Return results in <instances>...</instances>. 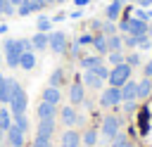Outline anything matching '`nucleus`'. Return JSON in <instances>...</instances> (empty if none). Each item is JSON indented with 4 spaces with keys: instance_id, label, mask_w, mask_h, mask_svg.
Segmentation results:
<instances>
[{
    "instance_id": "f257e3e1",
    "label": "nucleus",
    "mask_w": 152,
    "mask_h": 147,
    "mask_svg": "<svg viewBox=\"0 0 152 147\" xmlns=\"http://www.w3.org/2000/svg\"><path fill=\"white\" fill-rule=\"evenodd\" d=\"M7 83H10V109H12V114L14 116H19V114H24L26 111V104H28V97H26V92H24V88L14 81V78H7Z\"/></svg>"
},
{
    "instance_id": "f03ea898",
    "label": "nucleus",
    "mask_w": 152,
    "mask_h": 147,
    "mask_svg": "<svg viewBox=\"0 0 152 147\" xmlns=\"http://www.w3.org/2000/svg\"><path fill=\"white\" fill-rule=\"evenodd\" d=\"M131 71H133V69H131L126 62L116 64V66L109 71V78H107V81H109V85H114V88H121L126 81H131Z\"/></svg>"
},
{
    "instance_id": "7ed1b4c3",
    "label": "nucleus",
    "mask_w": 152,
    "mask_h": 147,
    "mask_svg": "<svg viewBox=\"0 0 152 147\" xmlns=\"http://www.w3.org/2000/svg\"><path fill=\"white\" fill-rule=\"evenodd\" d=\"M119 28H121V33H131V36H147V21H142V19H124L121 24H119Z\"/></svg>"
},
{
    "instance_id": "20e7f679",
    "label": "nucleus",
    "mask_w": 152,
    "mask_h": 147,
    "mask_svg": "<svg viewBox=\"0 0 152 147\" xmlns=\"http://www.w3.org/2000/svg\"><path fill=\"white\" fill-rule=\"evenodd\" d=\"M21 43L19 40H14V38H10V40H5V57H7V64L12 66V69H17L19 66V57H21Z\"/></svg>"
},
{
    "instance_id": "39448f33",
    "label": "nucleus",
    "mask_w": 152,
    "mask_h": 147,
    "mask_svg": "<svg viewBox=\"0 0 152 147\" xmlns=\"http://www.w3.org/2000/svg\"><path fill=\"white\" fill-rule=\"evenodd\" d=\"M119 102H121V90H119V88H114V85L104 88V92L100 95V104H102L104 109H109V107H116Z\"/></svg>"
},
{
    "instance_id": "423d86ee",
    "label": "nucleus",
    "mask_w": 152,
    "mask_h": 147,
    "mask_svg": "<svg viewBox=\"0 0 152 147\" xmlns=\"http://www.w3.org/2000/svg\"><path fill=\"white\" fill-rule=\"evenodd\" d=\"M119 128H121V121H119L116 116H104V119H102V135H104V138L114 140V138L119 135Z\"/></svg>"
},
{
    "instance_id": "0eeeda50",
    "label": "nucleus",
    "mask_w": 152,
    "mask_h": 147,
    "mask_svg": "<svg viewBox=\"0 0 152 147\" xmlns=\"http://www.w3.org/2000/svg\"><path fill=\"white\" fill-rule=\"evenodd\" d=\"M48 47H50L52 52L62 55V52L66 50V36H64L62 31H55V33H50V36H48Z\"/></svg>"
},
{
    "instance_id": "6e6552de",
    "label": "nucleus",
    "mask_w": 152,
    "mask_h": 147,
    "mask_svg": "<svg viewBox=\"0 0 152 147\" xmlns=\"http://www.w3.org/2000/svg\"><path fill=\"white\" fill-rule=\"evenodd\" d=\"M121 102H131V100H138V83L135 81H126L121 88Z\"/></svg>"
},
{
    "instance_id": "1a4fd4ad",
    "label": "nucleus",
    "mask_w": 152,
    "mask_h": 147,
    "mask_svg": "<svg viewBox=\"0 0 152 147\" xmlns=\"http://www.w3.org/2000/svg\"><path fill=\"white\" fill-rule=\"evenodd\" d=\"M55 133V119H38V135L36 138H52Z\"/></svg>"
},
{
    "instance_id": "9d476101",
    "label": "nucleus",
    "mask_w": 152,
    "mask_h": 147,
    "mask_svg": "<svg viewBox=\"0 0 152 147\" xmlns=\"http://www.w3.org/2000/svg\"><path fill=\"white\" fill-rule=\"evenodd\" d=\"M86 85L81 83V81H76V83H71V88H69V100H71V104H81L83 102V97H86V90H83Z\"/></svg>"
},
{
    "instance_id": "9b49d317",
    "label": "nucleus",
    "mask_w": 152,
    "mask_h": 147,
    "mask_svg": "<svg viewBox=\"0 0 152 147\" xmlns=\"http://www.w3.org/2000/svg\"><path fill=\"white\" fill-rule=\"evenodd\" d=\"M5 133H7V140H10V145H12V147H21V145H24V130H19L14 123H12Z\"/></svg>"
},
{
    "instance_id": "f8f14e48",
    "label": "nucleus",
    "mask_w": 152,
    "mask_h": 147,
    "mask_svg": "<svg viewBox=\"0 0 152 147\" xmlns=\"http://www.w3.org/2000/svg\"><path fill=\"white\" fill-rule=\"evenodd\" d=\"M59 100H62V92H59V88H55V85H48L45 90H43V102H50V104H59Z\"/></svg>"
},
{
    "instance_id": "ddd939ff",
    "label": "nucleus",
    "mask_w": 152,
    "mask_h": 147,
    "mask_svg": "<svg viewBox=\"0 0 152 147\" xmlns=\"http://www.w3.org/2000/svg\"><path fill=\"white\" fill-rule=\"evenodd\" d=\"M62 147H81V135L76 133V130H64V135H62Z\"/></svg>"
},
{
    "instance_id": "4468645a",
    "label": "nucleus",
    "mask_w": 152,
    "mask_h": 147,
    "mask_svg": "<svg viewBox=\"0 0 152 147\" xmlns=\"http://www.w3.org/2000/svg\"><path fill=\"white\" fill-rule=\"evenodd\" d=\"M36 114H38V119H55L57 107H55V104H50V102H40V104H38V109H36Z\"/></svg>"
},
{
    "instance_id": "2eb2a0df",
    "label": "nucleus",
    "mask_w": 152,
    "mask_h": 147,
    "mask_svg": "<svg viewBox=\"0 0 152 147\" xmlns=\"http://www.w3.org/2000/svg\"><path fill=\"white\" fill-rule=\"evenodd\" d=\"M83 85L97 90V88H102V78H100L95 71H86V74H83Z\"/></svg>"
},
{
    "instance_id": "dca6fc26",
    "label": "nucleus",
    "mask_w": 152,
    "mask_h": 147,
    "mask_svg": "<svg viewBox=\"0 0 152 147\" xmlns=\"http://www.w3.org/2000/svg\"><path fill=\"white\" fill-rule=\"evenodd\" d=\"M59 116H62V123H64V126H69V128L78 121V116H76V111H74V107H62Z\"/></svg>"
},
{
    "instance_id": "f3484780",
    "label": "nucleus",
    "mask_w": 152,
    "mask_h": 147,
    "mask_svg": "<svg viewBox=\"0 0 152 147\" xmlns=\"http://www.w3.org/2000/svg\"><path fill=\"white\" fill-rule=\"evenodd\" d=\"M152 95V81L142 76V81H138V100H147Z\"/></svg>"
},
{
    "instance_id": "a211bd4d",
    "label": "nucleus",
    "mask_w": 152,
    "mask_h": 147,
    "mask_svg": "<svg viewBox=\"0 0 152 147\" xmlns=\"http://www.w3.org/2000/svg\"><path fill=\"white\" fill-rule=\"evenodd\" d=\"M121 45H124V38L121 36H107V52H119L121 50Z\"/></svg>"
},
{
    "instance_id": "6ab92c4d",
    "label": "nucleus",
    "mask_w": 152,
    "mask_h": 147,
    "mask_svg": "<svg viewBox=\"0 0 152 147\" xmlns=\"http://www.w3.org/2000/svg\"><path fill=\"white\" fill-rule=\"evenodd\" d=\"M19 66L26 69V71L33 69V66H36V55H33V52H21V57H19Z\"/></svg>"
},
{
    "instance_id": "aec40b11",
    "label": "nucleus",
    "mask_w": 152,
    "mask_h": 147,
    "mask_svg": "<svg viewBox=\"0 0 152 147\" xmlns=\"http://www.w3.org/2000/svg\"><path fill=\"white\" fill-rule=\"evenodd\" d=\"M31 45H33L36 50H45V47H48V33H40V31H38V33L31 38Z\"/></svg>"
},
{
    "instance_id": "412c9836",
    "label": "nucleus",
    "mask_w": 152,
    "mask_h": 147,
    "mask_svg": "<svg viewBox=\"0 0 152 147\" xmlns=\"http://www.w3.org/2000/svg\"><path fill=\"white\" fill-rule=\"evenodd\" d=\"M17 7H19V9H17V12H19V17H26V14H31V12H36V9H38L31 0H21Z\"/></svg>"
},
{
    "instance_id": "4be33fe9",
    "label": "nucleus",
    "mask_w": 152,
    "mask_h": 147,
    "mask_svg": "<svg viewBox=\"0 0 152 147\" xmlns=\"http://www.w3.org/2000/svg\"><path fill=\"white\" fill-rule=\"evenodd\" d=\"M97 64H102V59H100V57H95V55H90V57H83V59H81V66H83L86 71L95 69Z\"/></svg>"
},
{
    "instance_id": "5701e85b",
    "label": "nucleus",
    "mask_w": 152,
    "mask_h": 147,
    "mask_svg": "<svg viewBox=\"0 0 152 147\" xmlns=\"http://www.w3.org/2000/svg\"><path fill=\"white\" fill-rule=\"evenodd\" d=\"M83 145L86 147H95V142H97V130H93V128H88L86 133H83Z\"/></svg>"
},
{
    "instance_id": "b1692460",
    "label": "nucleus",
    "mask_w": 152,
    "mask_h": 147,
    "mask_svg": "<svg viewBox=\"0 0 152 147\" xmlns=\"http://www.w3.org/2000/svg\"><path fill=\"white\" fill-rule=\"evenodd\" d=\"M0 102H10V83L2 74H0Z\"/></svg>"
},
{
    "instance_id": "393cba45",
    "label": "nucleus",
    "mask_w": 152,
    "mask_h": 147,
    "mask_svg": "<svg viewBox=\"0 0 152 147\" xmlns=\"http://www.w3.org/2000/svg\"><path fill=\"white\" fill-rule=\"evenodd\" d=\"M119 12H121V5H119V2H112V5L104 9V17H107L109 21H114V19H119Z\"/></svg>"
},
{
    "instance_id": "a878e982",
    "label": "nucleus",
    "mask_w": 152,
    "mask_h": 147,
    "mask_svg": "<svg viewBox=\"0 0 152 147\" xmlns=\"http://www.w3.org/2000/svg\"><path fill=\"white\" fill-rule=\"evenodd\" d=\"M93 47H95L100 55H104V52H107V36H97V38H93Z\"/></svg>"
},
{
    "instance_id": "bb28decb",
    "label": "nucleus",
    "mask_w": 152,
    "mask_h": 147,
    "mask_svg": "<svg viewBox=\"0 0 152 147\" xmlns=\"http://www.w3.org/2000/svg\"><path fill=\"white\" fill-rule=\"evenodd\" d=\"M50 26H52V19H48V17H38L36 28H38L40 33H48V31H50Z\"/></svg>"
},
{
    "instance_id": "cd10ccee",
    "label": "nucleus",
    "mask_w": 152,
    "mask_h": 147,
    "mask_svg": "<svg viewBox=\"0 0 152 147\" xmlns=\"http://www.w3.org/2000/svg\"><path fill=\"white\" fill-rule=\"evenodd\" d=\"M12 126V119H10V111L0 107V130H7Z\"/></svg>"
},
{
    "instance_id": "c85d7f7f",
    "label": "nucleus",
    "mask_w": 152,
    "mask_h": 147,
    "mask_svg": "<svg viewBox=\"0 0 152 147\" xmlns=\"http://www.w3.org/2000/svg\"><path fill=\"white\" fill-rule=\"evenodd\" d=\"M64 81V71L62 69H55L52 74H50V85H55V88H59V83Z\"/></svg>"
},
{
    "instance_id": "c756f323",
    "label": "nucleus",
    "mask_w": 152,
    "mask_h": 147,
    "mask_svg": "<svg viewBox=\"0 0 152 147\" xmlns=\"http://www.w3.org/2000/svg\"><path fill=\"white\" fill-rule=\"evenodd\" d=\"M140 38H142V36H131V33H126V36H124V45H126V47H138Z\"/></svg>"
},
{
    "instance_id": "7c9ffc66",
    "label": "nucleus",
    "mask_w": 152,
    "mask_h": 147,
    "mask_svg": "<svg viewBox=\"0 0 152 147\" xmlns=\"http://www.w3.org/2000/svg\"><path fill=\"white\" fill-rule=\"evenodd\" d=\"M14 126H17L19 130H24V133H26V130H28V119H26L24 114H19V116H14Z\"/></svg>"
},
{
    "instance_id": "2f4dec72",
    "label": "nucleus",
    "mask_w": 152,
    "mask_h": 147,
    "mask_svg": "<svg viewBox=\"0 0 152 147\" xmlns=\"http://www.w3.org/2000/svg\"><path fill=\"white\" fill-rule=\"evenodd\" d=\"M112 147H133V145L128 142V138H126V135H121V133H119V135L114 138V142H112Z\"/></svg>"
},
{
    "instance_id": "473e14b6",
    "label": "nucleus",
    "mask_w": 152,
    "mask_h": 147,
    "mask_svg": "<svg viewBox=\"0 0 152 147\" xmlns=\"http://www.w3.org/2000/svg\"><path fill=\"white\" fill-rule=\"evenodd\" d=\"M109 62L116 66V64H121V62H126V57H124V52L119 50V52H109Z\"/></svg>"
},
{
    "instance_id": "72a5a7b5",
    "label": "nucleus",
    "mask_w": 152,
    "mask_h": 147,
    "mask_svg": "<svg viewBox=\"0 0 152 147\" xmlns=\"http://www.w3.org/2000/svg\"><path fill=\"white\" fill-rule=\"evenodd\" d=\"M90 71H95V74H97L102 81H104V78H109V69H107L104 64H97V66H95V69H90Z\"/></svg>"
},
{
    "instance_id": "f704fd0d",
    "label": "nucleus",
    "mask_w": 152,
    "mask_h": 147,
    "mask_svg": "<svg viewBox=\"0 0 152 147\" xmlns=\"http://www.w3.org/2000/svg\"><path fill=\"white\" fill-rule=\"evenodd\" d=\"M126 64H128L131 69H133V66H138V64H140V55H138V52L128 55V57H126Z\"/></svg>"
},
{
    "instance_id": "c9c22d12",
    "label": "nucleus",
    "mask_w": 152,
    "mask_h": 147,
    "mask_svg": "<svg viewBox=\"0 0 152 147\" xmlns=\"http://www.w3.org/2000/svg\"><path fill=\"white\" fill-rule=\"evenodd\" d=\"M150 45H152V43H150V38H147V36H142V38H140V43H138V50H142V52H145V50H150Z\"/></svg>"
},
{
    "instance_id": "e433bc0d",
    "label": "nucleus",
    "mask_w": 152,
    "mask_h": 147,
    "mask_svg": "<svg viewBox=\"0 0 152 147\" xmlns=\"http://www.w3.org/2000/svg\"><path fill=\"white\" fill-rule=\"evenodd\" d=\"M142 76H145V78H150V76H152V57L145 62V66H142Z\"/></svg>"
},
{
    "instance_id": "4c0bfd02",
    "label": "nucleus",
    "mask_w": 152,
    "mask_h": 147,
    "mask_svg": "<svg viewBox=\"0 0 152 147\" xmlns=\"http://www.w3.org/2000/svg\"><path fill=\"white\" fill-rule=\"evenodd\" d=\"M102 31H104V36H114V31H116V26H114L112 21H107V24L102 26Z\"/></svg>"
},
{
    "instance_id": "58836bf2",
    "label": "nucleus",
    "mask_w": 152,
    "mask_h": 147,
    "mask_svg": "<svg viewBox=\"0 0 152 147\" xmlns=\"http://www.w3.org/2000/svg\"><path fill=\"white\" fill-rule=\"evenodd\" d=\"M33 147H52V145H50V140H48V138H36Z\"/></svg>"
},
{
    "instance_id": "ea45409f",
    "label": "nucleus",
    "mask_w": 152,
    "mask_h": 147,
    "mask_svg": "<svg viewBox=\"0 0 152 147\" xmlns=\"http://www.w3.org/2000/svg\"><path fill=\"white\" fill-rule=\"evenodd\" d=\"M76 43H78V45H93V36H88V33H86V36H81Z\"/></svg>"
},
{
    "instance_id": "a19ab883",
    "label": "nucleus",
    "mask_w": 152,
    "mask_h": 147,
    "mask_svg": "<svg viewBox=\"0 0 152 147\" xmlns=\"http://www.w3.org/2000/svg\"><path fill=\"white\" fill-rule=\"evenodd\" d=\"M124 111H135V100H131V102H124Z\"/></svg>"
},
{
    "instance_id": "79ce46f5",
    "label": "nucleus",
    "mask_w": 152,
    "mask_h": 147,
    "mask_svg": "<svg viewBox=\"0 0 152 147\" xmlns=\"http://www.w3.org/2000/svg\"><path fill=\"white\" fill-rule=\"evenodd\" d=\"M131 2H138V5H142V7H150V5H152V0H131Z\"/></svg>"
},
{
    "instance_id": "37998d69",
    "label": "nucleus",
    "mask_w": 152,
    "mask_h": 147,
    "mask_svg": "<svg viewBox=\"0 0 152 147\" xmlns=\"http://www.w3.org/2000/svg\"><path fill=\"white\" fill-rule=\"evenodd\" d=\"M31 2H33V5H36V7H38V9H40V7H43V5H45V0H31Z\"/></svg>"
},
{
    "instance_id": "c03bdc74",
    "label": "nucleus",
    "mask_w": 152,
    "mask_h": 147,
    "mask_svg": "<svg viewBox=\"0 0 152 147\" xmlns=\"http://www.w3.org/2000/svg\"><path fill=\"white\" fill-rule=\"evenodd\" d=\"M76 5H78V7H83V5H88V0H76Z\"/></svg>"
},
{
    "instance_id": "a18cd8bd",
    "label": "nucleus",
    "mask_w": 152,
    "mask_h": 147,
    "mask_svg": "<svg viewBox=\"0 0 152 147\" xmlns=\"http://www.w3.org/2000/svg\"><path fill=\"white\" fill-rule=\"evenodd\" d=\"M7 2H10V5H14V7H17V5H19V2H21V0H7Z\"/></svg>"
},
{
    "instance_id": "49530a36",
    "label": "nucleus",
    "mask_w": 152,
    "mask_h": 147,
    "mask_svg": "<svg viewBox=\"0 0 152 147\" xmlns=\"http://www.w3.org/2000/svg\"><path fill=\"white\" fill-rule=\"evenodd\" d=\"M5 2H7V0H0V14H2V7H5Z\"/></svg>"
},
{
    "instance_id": "de8ad7c7",
    "label": "nucleus",
    "mask_w": 152,
    "mask_h": 147,
    "mask_svg": "<svg viewBox=\"0 0 152 147\" xmlns=\"http://www.w3.org/2000/svg\"><path fill=\"white\" fill-rule=\"evenodd\" d=\"M52 2H57V0H45V5H52Z\"/></svg>"
},
{
    "instance_id": "09e8293b",
    "label": "nucleus",
    "mask_w": 152,
    "mask_h": 147,
    "mask_svg": "<svg viewBox=\"0 0 152 147\" xmlns=\"http://www.w3.org/2000/svg\"><path fill=\"white\" fill-rule=\"evenodd\" d=\"M114 2H119V5H124V0H114Z\"/></svg>"
},
{
    "instance_id": "8fccbe9b",
    "label": "nucleus",
    "mask_w": 152,
    "mask_h": 147,
    "mask_svg": "<svg viewBox=\"0 0 152 147\" xmlns=\"http://www.w3.org/2000/svg\"><path fill=\"white\" fill-rule=\"evenodd\" d=\"M147 14H150V19H152V9H150V12H147Z\"/></svg>"
},
{
    "instance_id": "3c124183",
    "label": "nucleus",
    "mask_w": 152,
    "mask_h": 147,
    "mask_svg": "<svg viewBox=\"0 0 152 147\" xmlns=\"http://www.w3.org/2000/svg\"><path fill=\"white\" fill-rule=\"evenodd\" d=\"M57 2H64V0H57Z\"/></svg>"
},
{
    "instance_id": "603ef678",
    "label": "nucleus",
    "mask_w": 152,
    "mask_h": 147,
    "mask_svg": "<svg viewBox=\"0 0 152 147\" xmlns=\"http://www.w3.org/2000/svg\"><path fill=\"white\" fill-rule=\"evenodd\" d=\"M0 64H2V57H0Z\"/></svg>"
},
{
    "instance_id": "864d4df0",
    "label": "nucleus",
    "mask_w": 152,
    "mask_h": 147,
    "mask_svg": "<svg viewBox=\"0 0 152 147\" xmlns=\"http://www.w3.org/2000/svg\"><path fill=\"white\" fill-rule=\"evenodd\" d=\"M150 81H152V76H150Z\"/></svg>"
}]
</instances>
